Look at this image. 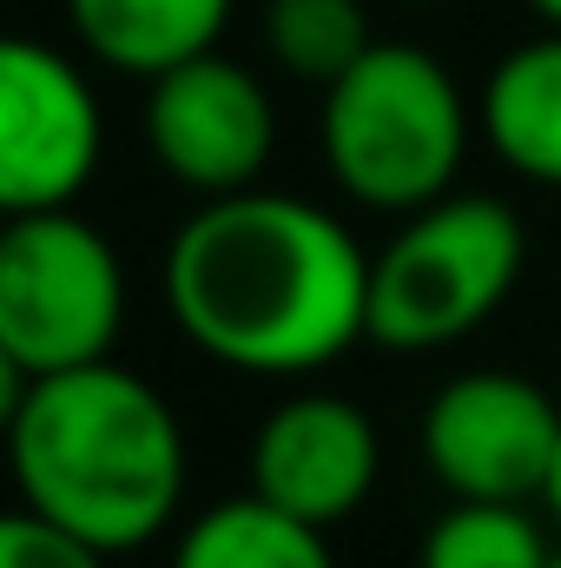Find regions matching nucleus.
<instances>
[{
	"mask_svg": "<svg viewBox=\"0 0 561 568\" xmlns=\"http://www.w3.org/2000/svg\"><path fill=\"white\" fill-rule=\"evenodd\" d=\"M0 568H106V556L33 509H0Z\"/></svg>",
	"mask_w": 561,
	"mask_h": 568,
	"instance_id": "nucleus-15",
	"label": "nucleus"
},
{
	"mask_svg": "<svg viewBox=\"0 0 561 568\" xmlns=\"http://www.w3.org/2000/svg\"><path fill=\"white\" fill-rule=\"evenodd\" d=\"M7 469L20 509L100 556H126L178 523L192 449L172 404L126 364L100 357L27 384L7 429Z\"/></svg>",
	"mask_w": 561,
	"mask_h": 568,
	"instance_id": "nucleus-2",
	"label": "nucleus"
},
{
	"mask_svg": "<svg viewBox=\"0 0 561 568\" xmlns=\"http://www.w3.org/2000/svg\"><path fill=\"white\" fill-rule=\"evenodd\" d=\"M27 384H33V377H27V371H20V364L0 351V443H7V429H13V417H20V397H27Z\"/></svg>",
	"mask_w": 561,
	"mask_h": 568,
	"instance_id": "nucleus-16",
	"label": "nucleus"
},
{
	"mask_svg": "<svg viewBox=\"0 0 561 568\" xmlns=\"http://www.w3.org/2000/svg\"><path fill=\"white\" fill-rule=\"evenodd\" d=\"M145 145L165 179H178L198 199L252 192L278 145V106L265 80L218 47L198 60H178L145 93Z\"/></svg>",
	"mask_w": 561,
	"mask_h": 568,
	"instance_id": "nucleus-8",
	"label": "nucleus"
},
{
	"mask_svg": "<svg viewBox=\"0 0 561 568\" xmlns=\"http://www.w3.org/2000/svg\"><path fill=\"white\" fill-rule=\"evenodd\" d=\"M549 568H561V549H555V556H549Z\"/></svg>",
	"mask_w": 561,
	"mask_h": 568,
	"instance_id": "nucleus-19",
	"label": "nucleus"
},
{
	"mask_svg": "<svg viewBox=\"0 0 561 568\" xmlns=\"http://www.w3.org/2000/svg\"><path fill=\"white\" fill-rule=\"evenodd\" d=\"M476 113L449 67L410 40H377L350 73L324 87L317 145L324 172L337 179L344 199L370 212H417L436 205L462 159H469Z\"/></svg>",
	"mask_w": 561,
	"mask_h": 568,
	"instance_id": "nucleus-3",
	"label": "nucleus"
},
{
	"mask_svg": "<svg viewBox=\"0 0 561 568\" xmlns=\"http://www.w3.org/2000/svg\"><path fill=\"white\" fill-rule=\"evenodd\" d=\"M417 7H429V0H417Z\"/></svg>",
	"mask_w": 561,
	"mask_h": 568,
	"instance_id": "nucleus-20",
	"label": "nucleus"
},
{
	"mask_svg": "<svg viewBox=\"0 0 561 568\" xmlns=\"http://www.w3.org/2000/svg\"><path fill=\"white\" fill-rule=\"evenodd\" d=\"M529 265L522 219L489 192H442L404 212L384 252H370V344L442 351L482 331Z\"/></svg>",
	"mask_w": 561,
	"mask_h": 568,
	"instance_id": "nucleus-4",
	"label": "nucleus"
},
{
	"mask_svg": "<svg viewBox=\"0 0 561 568\" xmlns=\"http://www.w3.org/2000/svg\"><path fill=\"white\" fill-rule=\"evenodd\" d=\"M476 126L509 172L536 185H561V27L509 47L489 67Z\"/></svg>",
	"mask_w": 561,
	"mask_h": 568,
	"instance_id": "nucleus-10",
	"label": "nucleus"
},
{
	"mask_svg": "<svg viewBox=\"0 0 561 568\" xmlns=\"http://www.w3.org/2000/svg\"><path fill=\"white\" fill-rule=\"evenodd\" d=\"M529 7H536V13H542L549 27H561V0H529Z\"/></svg>",
	"mask_w": 561,
	"mask_h": 568,
	"instance_id": "nucleus-18",
	"label": "nucleus"
},
{
	"mask_svg": "<svg viewBox=\"0 0 561 568\" xmlns=\"http://www.w3.org/2000/svg\"><path fill=\"white\" fill-rule=\"evenodd\" d=\"M542 503H549V516L561 523V443H555V469H549V489H542Z\"/></svg>",
	"mask_w": 561,
	"mask_h": 568,
	"instance_id": "nucleus-17",
	"label": "nucleus"
},
{
	"mask_svg": "<svg viewBox=\"0 0 561 568\" xmlns=\"http://www.w3.org/2000/svg\"><path fill=\"white\" fill-rule=\"evenodd\" d=\"M561 404L516 371H462L422 404V463L449 503H542Z\"/></svg>",
	"mask_w": 561,
	"mask_h": 568,
	"instance_id": "nucleus-6",
	"label": "nucleus"
},
{
	"mask_svg": "<svg viewBox=\"0 0 561 568\" xmlns=\"http://www.w3.org/2000/svg\"><path fill=\"white\" fill-rule=\"evenodd\" d=\"M549 556L555 542L529 503H449L422 536L417 568H549Z\"/></svg>",
	"mask_w": 561,
	"mask_h": 568,
	"instance_id": "nucleus-13",
	"label": "nucleus"
},
{
	"mask_svg": "<svg viewBox=\"0 0 561 568\" xmlns=\"http://www.w3.org/2000/svg\"><path fill=\"white\" fill-rule=\"evenodd\" d=\"M67 20L100 67L159 80L165 67L218 47L232 0H67Z\"/></svg>",
	"mask_w": 561,
	"mask_h": 568,
	"instance_id": "nucleus-11",
	"label": "nucleus"
},
{
	"mask_svg": "<svg viewBox=\"0 0 561 568\" xmlns=\"http://www.w3.org/2000/svg\"><path fill=\"white\" fill-rule=\"evenodd\" d=\"M126 324V265L73 205L0 219V351L27 377L113 357Z\"/></svg>",
	"mask_w": 561,
	"mask_h": 568,
	"instance_id": "nucleus-5",
	"label": "nucleus"
},
{
	"mask_svg": "<svg viewBox=\"0 0 561 568\" xmlns=\"http://www.w3.org/2000/svg\"><path fill=\"white\" fill-rule=\"evenodd\" d=\"M172 568H337V556L317 523L284 516L265 496H232L185 523Z\"/></svg>",
	"mask_w": 561,
	"mask_h": 568,
	"instance_id": "nucleus-12",
	"label": "nucleus"
},
{
	"mask_svg": "<svg viewBox=\"0 0 561 568\" xmlns=\"http://www.w3.org/2000/svg\"><path fill=\"white\" fill-rule=\"evenodd\" d=\"M370 13L364 0H265V53L290 80L330 87L370 53Z\"/></svg>",
	"mask_w": 561,
	"mask_h": 568,
	"instance_id": "nucleus-14",
	"label": "nucleus"
},
{
	"mask_svg": "<svg viewBox=\"0 0 561 568\" xmlns=\"http://www.w3.org/2000/svg\"><path fill=\"white\" fill-rule=\"evenodd\" d=\"M384 469V436L364 404L337 390H297L252 436V496L297 523H344L364 509Z\"/></svg>",
	"mask_w": 561,
	"mask_h": 568,
	"instance_id": "nucleus-9",
	"label": "nucleus"
},
{
	"mask_svg": "<svg viewBox=\"0 0 561 568\" xmlns=\"http://www.w3.org/2000/svg\"><path fill=\"white\" fill-rule=\"evenodd\" d=\"M106 152L93 80L47 40L0 33V219L73 205Z\"/></svg>",
	"mask_w": 561,
	"mask_h": 568,
	"instance_id": "nucleus-7",
	"label": "nucleus"
},
{
	"mask_svg": "<svg viewBox=\"0 0 561 568\" xmlns=\"http://www.w3.org/2000/svg\"><path fill=\"white\" fill-rule=\"evenodd\" d=\"M159 291L178 337L245 377H310L370 337V252L290 192L205 199L172 232Z\"/></svg>",
	"mask_w": 561,
	"mask_h": 568,
	"instance_id": "nucleus-1",
	"label": "nucleus"
}]
</instances>
